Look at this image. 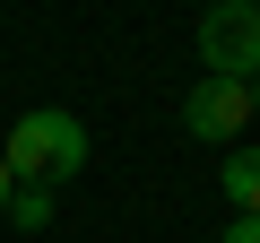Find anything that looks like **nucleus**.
Here are the masks:
<instances>
[{
  "label": "nucleus",
  "mask_w": 260,
  "mask_h": 243,
  "mask_svg": "<svg viewBox=\"0 0 260 243\" xmlns=\"http://www.w3.org/2000/svg\"><path fill=\"white\" fill-rule=\"evenodd\" d=\"M0 157H9V174H18V183H70V174L87 165V122H78V113H61V104H35V113H18V122H9Z\"/></svg>",
  "instance_id": "f257e3e1"
},
{
  "label": "nucleus",
  "mask_w": 260,
  "mask_h": 243,
  "mask_svg": "<svg viewBox=\"0 0 260 243\" xmlns=\"http://www.w3.org/2000/svg\"><path fill=\"white\" fill-rule=\"evenodd\" d=\"M191 44L217 78H260V0H208Z\"/></svg>",
  "instance_id": "f03ea898"
},
{
  "label": "nucleus",
  "mask_w": 260,
  "mask_h": 243,
  "mask_svg": "<svg viewBox=\"0 0 260 243\" xmlns=\"http://www.w3.org/2000/svg\"><path fill=\"white\" fill-rule=\"evenodd\" d=\"M243 122H251V78H217V70H208V78L182 96V131L208 139V148H234Z\"/></svg>",
  "instance_id": "7ed1b4c3"
},
{
  "label": "nucleus",
  "mask_w": 260,
  "mask_h": 243,
  "mask_svg": "<svg viewBox=\"0 0 260 243\" xmlns=\"http://www.w3.org/2000/svg\"><path fill=\"white\" fill-rule=\"evenodd\" d=\"M217 183H225V200H234L243 217H260V139H251V148L234 139V148H225V174H217Z\"/></svg>",
  "instance_id": "20e7f679"
},
{
  "label": "nucleus",
  "mask_w": 260,
  "mask_h": 243,
  "mask_svg": "<svg viewBox=\"0 0 260 243\" xmlns=\"http://www.w3.org/2000/svg\"><path fill=\"white\" fill-rule=\"evenodd\" d=\"M0 217H18L26 234L52 226V183H9V208H0Z\"/></svg>",
  "instance_id": "39448f33"
},
{
  "label": "nucleus",
  "mask_w": 260,
  "mask_h": 243,
  "mask_svg": "<svg viewBox=\"0 0 260 243\" xmlns=\"http://www.w3.org/2000/svg\"><path fill=\"white\" fill-rule=\"evenodd\" d=\"M217 243H260V217H243V208H234V226H225Z\"/></svg>",
  "instance_id": "423d86ee"
},
{
  "label": "nucleus",
  "mask_w": 260,
  "mask_h": 243,
  "mask_svg": "<svg viewBox=\"0 0 260 243\" xmlns=\"http://www.w3.org/2000/svg\"><path fill=\"white\" fill-rule=\"evenodd\" d=\"M9 183H18V174H9V157H0V208H9Z\"/></svg>",
  "instance_id": "0eeeda50"
},
{
  "label": "nucleus",
  "mask_w": 260,
  "mask_h": 243,
  "mask_svg": "<svg viewBox=\"0 0 260 243\" xmlns=\"http://www.w3.org/2000/svg\"><path fill=\"white\" fill-rule=\"evenodd\" d=\"M251 122H260V78H251Z\"/></svg>",
  "instance_id": "6e6552de"
},
{
  "label": "nucleus",
  "mask_w": 260,
  "mask_h": 243,
  "mask_svg": "<svg viewBox=\"0 0 260 243\" xmlns=\"http://www.w3.org/2000/svg\"><path fill=\"white\" fill-rule=\"evenodd\" d=\"M200 9H208V0H200Z\"/></svg>",
  "instance_id": "1a4fd4ad"
}]
</instances>
